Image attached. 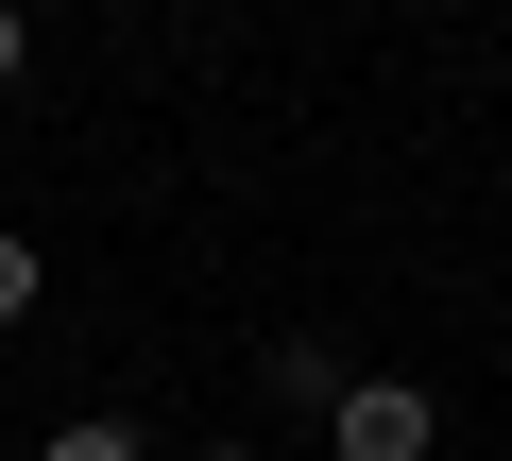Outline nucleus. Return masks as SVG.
I'll list each match as a JSON object with an SVG mask.
<instances>
[{
    "instance_id": "f257e3e1",
    "label": "nucleus",
    "mask_w": 512,
    "mask_h": 461,
    "mask_svg": "<svg viewBox=\"0 0 512 461\" xmlns=\"http://www.w3.org/2000/svg\"><path fill=\"white\" fill-rule=\"evenodd\" d=\"M325 461H444V393L427 376H342L325 393Z\"/></svg>"
},
{
    "instance_id": "f03ea898",
    "label": "nucleus",
    "mask_w": 512,
    "mask_h": 461,
    "mask_svg": "<svg viewBox=\"0 0 512 461\" xmlns=\"http://www.w3.org/2000/svg\"><path fill=\"white\" fill-rule=\"evenodd\" d=\"M256 393H274V410H308V427H325V393H342V359H325V342H308V325H291V342H274V359H256Z\"/></svg>"
},
{
    "instance_id": "7ed1b4c3",
    "label": "nucleus",
    "mask_w": 512,
    "mask_h": 461,
    "mask_svg": "<svg viewBox=\"0 0 512 461\" xmlns=\"http://www.w3.org/2000/svg\"><path fill=\"white\" fill-rule=\"evenodd\" d=\"M35 461H154V444H137V410H69V427H52Z\"/></svg>"
},
{
    "instance_id": "20e7f679",
    "label": "nucleus",
    "mask_w": 512,
    "mask_h": 461,
    "mask_svg": "<svg viewBox=\"0 0 512 461\" xmlns=\"http://www.w3.org/2000/svg\"><path fill=\"white\" fill-rule=\"evenodd\" d=\"M35 308H52V257L18 240V222H0V325H35Z\"/></svg>"
},
{
    "instance_id": "39448f33",
    "label": "nucleus",
    "mask_w": 512,
    "mask_h": 461,
    "mask_svg": "<svg viewBox=\"0 0 512 461\" xmlns=\"http://www.w3.org/2000/svg\"><path fill=\"white\" fill-rule=\"evenodd\" d=\"M18 69H35V18H18V0H0V86H18Z\"/></svg>"
},
{
    "instance_id": "423d86ee",
    "label": "nucleus",
    "mask_w": 512,
    "mask_h": 461,
    "mask_svg": "<svg viewBox=\"0 0 512 461\" xmlns=\"http://www.w3.org/2000/svg\"><path fill=\"white\" fill-rule=\"evenodd\" d=\"M188 461H256V427H222V444H188Z\"/></svg>"
},
{
    "instance_id": "0eeeda50",
    "label": "nucleus",
    "mask_w": 512,
    "mask_h": 461,
    "mask_svg": "<svg viewBox=\"0 0 512 461\" xmlns=\"http://www.w3.org/2000/svg\"><path fill=\"white\" fill-rule=\"evenodd\" d=\"M103 18H154V0H103Z\"/></svg>"
}]
</instances>
